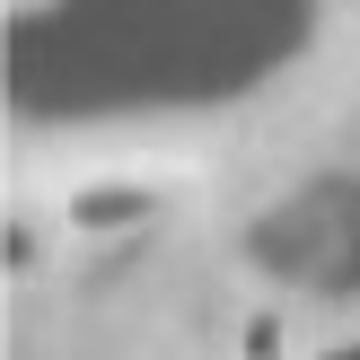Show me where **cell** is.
Segmentation results:
<instances>
[{
	"mask_svg": "<svg viewBox=\"0 0 360 360\" xmlns=\"http://www.w3.org/2000/svg\"><path fill=\"white\" fill-rule=\"evenodd\" d=\"M308 360H360V334H316Z\"/></svg>",
	"mask_w": 360,
	"mask_h": 360,
	"instance_id": "obj_3",
	"label": "cell"
},
{
	"mask_svg": "<svg viewBox=\"0 0 360 360\" xmlns=\"http://www.w3.org/2000/svg\"><path fill=\"white\" fill-rule=\"evenodd\" d=\"M158 211H167V176H158V167H105V176L62 185L53 220H62L70 238H123V229L158 220Z\"/></svg>",
	"mask_w": 360,
	"mask_h": 360,
	"instance_id": "obj_1",
	"label": "cell"
},
{
	"mask_svg": "<svg viewBox=\"0 0 360 360\" xmlns=\"http://www.w3.org/2000/svg\"><path fill=\"white\" fill-rule=\"evenodd\" d=\"M352 9H360V0H352Z\"/></svg>",
	"mask_w": 360,
	"mask_h": 360,
	"instance_id": "obj_4",
	"label": "cell"
},
{
	"mask_svg": "<svg viewBox=\"0 0 360 360\" xmlns=\"http://www.w3.org/2000/svg\"><path fill=\"white\" fill-rule=\"evenodd\" d=\"M238 360H308L299 316H290V308H246V316H238Z\"/></svg>",
	"mask_w": 360,
	"mask_h": 360,
	"instance_id": "obj_2",
	"label": "cell"
}]
</instances>
